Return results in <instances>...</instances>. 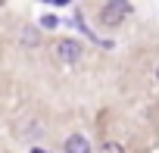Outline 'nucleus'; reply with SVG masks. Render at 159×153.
<instances>
[{"instance_id": "1", "label": "nucleus", "mask_w": 159, "mask_h": 153, "mask_svg": "<svg viewBox=\"0 0 159 153\" xmlns=\"http://www.w3.org/2000/svg\"><path fill=\"white\" fill-rule=\"evenodd\" d=\"M53 56H56V63L75 66V63H81V59H84V47L78 44L75 38H59V41L53 44Z\"/></svg>"}, {"instance_id": "2", "label": "nucleus", "mask_w": 159, "mask_h": 153, "mask_svg": "<svg viewBox=\"0 0 159 153\" xmlns=\"http://www.w3.org/2000/svg\"><path fill=\"white\" fill-rule=\"evenodd\" d=\"M131 13V3H128V0H109V3L100 10V25L103 28H116V25H122L125 22V16Z\"/></svg>"}, {"instance_id": "3", "label": "nucleus", "mask_w": 159, "mask_h": 153, "mask_svg": "<svg viewBox=\"0 0 159 153\" xmlns=\"http://www.w3.org/2000/svg\"><path fill=\"white\" fill-rule=\"evenodd\" d=\"M41 25H22L19 28V44L22 47H41Z\"/></svg>"}, {"instance_id": "4", "label": "nucleus", "mask_w": 159, "mask_h": 153, "mask_svg": "<svg viewBox=\"0 0 159 153\" xmlns=\"http://www.w3.org/2000/svg\"><path fill=\"white\" fill-rule=\"evenodd\" d=\"M62 150H66V153H91V137H84V134H72V137L62 141Z\"/></svg>"}, {"instance_id": "5", "label": "nucleus", "mask_w": 159, "mask_h": 153, "mask_svg": "<svg viewBox=\"0 0 159 153\" xmlns=\"http://www.w3.org/2000/svg\"><path fill=\"white\" fill-rule=\"evenodd\" d=\"M38 25H41V31H53V28H59V25H62V19H59V16H53V13H44Z\"/></svg>"}, {"instance_id": "6", "label": "nucleus", "mask_w": 159, "mask_h": 153, "mask_svg": "<svg viewBox=\"0 0 159 153\" xmlns=\"http://www.w3.org/2000/svg\"><path fill=\"white\" fill-rule=\"evenodd\" d=\"M103 150H106V153H112V150L119 153V150H122V144H119V141H106V144H103Z\"/></svg>"}, {"instance_id": "7", "label": "nucleus", "mask_w": 159, "mask_h": 153, "mask_svg": "<svg viewBox=\"0 0 159 153\" xmlns=\"http://www.w3.org/2000/svg\"><path fill=\"white\" fill-rule=\"evenodd\" d=\"M41 3H50V7H72V0H41Z\"/></svg>"}, {"instance_id": "8", "label": "nucleus", "mask_w": 159, "mask_h": 153, "mask_svg": "<svg viewBox=\"0 0 159 153\" xmlns=\"http://www.w3.org/2000/svg\"><path fill=\"white\" fill-rule=\"evenodd\" d=\"M156 81H159V66H156Z\"/></svg>"}, {"instance_id": "9", "label": "nucleus", "mask_w": 159, "mask_h": 153, "mask_svg": "<svg viewBox=\"0 0 159 153\" xmlns=\"http://www.w3.org/2000/svg\"><path fill=\"white\" fill-rule=\"evenodd\" d=\"M3 3H7V0H0V7H3Z\"/></svg>"}]
</instances>
